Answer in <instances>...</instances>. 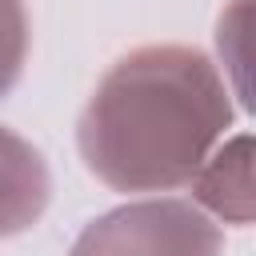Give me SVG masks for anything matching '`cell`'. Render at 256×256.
I'll return each instance as SVG.
<instances>
[{
	"label": "cell",
	"mask_w": 256,
	"mask_h": 256,
	"mask_svg": "<svg viewBox=\"0 0 256 256\" xmlns=\"http://www.w3.org/2000/svg\"><path fill=\"white\" fill-rule=\"evenodd\" d=\"M224 232L196 200H132L80 228L68 256H220Z\"/></svg>",
	"instance_id": "2"
},
{
	"label": "cell",
	"mask_w": 256,
	"mask_h": 256,
	"mask_svg": "<svg viewBox=\"0 0 256 256\" xmlns=\"http://www.w3.org/2000/svg\"><path fill=\"white\" fill-rule=\"evenodd\" d=\"M232 128V88L192 44H144L92 88L76 148L112 192H176L200 176Z\"/></svg>",
	"instance_id": "1"
},
{
	"label": "cell",
	"mask_w": 256,
	"mask_h": 256,
	"mask_svg": "<svg viewBox=\"0 0 256 256\" xmlns=\"http://www.w3.org/2000/svg\"><path fill=\"white\" fill-rule=\"evenodd\" d=\"M216 56L228 88L248 116H256V0H228L216 16Z\"/></svg>",
	"instance_id": "4"
},
{
	"label": "cell",
	"mask_w": 256,
	"mask_h": 256,
	"mask_svg": "<svg viewBox=\"0 0 256 256\" xmlns=\"http://www.w3.org/2000/svg\"><path fill=\"white\" fill-rule=\"evenodd\" d=\"M192 200L220 224H256V136H228L192 180Z\"/></svg>",
	"instance_id": "3"
}]
</instances>
